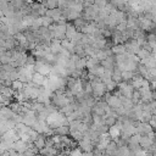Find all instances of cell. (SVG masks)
Wrapping results in <instances>:
<instances>
[{
  "label": "cell",
  "mask_w": 156,
  "mask_h": 156,
  "mask_svg": "<svg viewBox=\"0 0 156 156\" xmlns=\"http://www.w3.org/2000/svg\"><path fill=\"white\" fill-rule=\"evenodd\" d=\"M5 51H6V49H5L4 46H1V45H0V55H2V54H5Z\"/></svg>",
  "instance_id": "obj_21"
},
{
  "label": "cell",
  "mask_w": 156,
  "mask_h": 156,
  "mask_svg": "<svg viewBox=\"0 0 156 156\" xmlns=\"http://www.w3.org/2000/svg\"><path fill=\"white\" fill-rule=\"evenodd\" d=\"M46 16L51 17V18L54 20V22L56 23V22H58V20L62 17V12H61V10H60L58 7H56V9H48V10H46Z\"/></svg>",
  "instance_id": "obj_7"
},
{
  "label": "cell",
  "mask_w": 156,
  "mask_h": 156,
  "mask_svg": "<svg viewBox=\"0 0 156 156\" xmlns=\"http://www.w3.org/2000/svg\"><path fill=\"white\" fill-rule=\"evenodd\" d=\"M108 135L111 136V139L112 140H117L119 136H121V129L115 124V126H111L110 128H108Z\"/></svg>",
  "instance_id": "obj_11"
},
{
  "label": "cell",
  "mask_w": 156,
  "mask_h": 156,
  "mask_svg": "<svg viewBox=\"0 0 156 156\" xmlns=\"http://www.w3.org/2000/svg\"><path fill=\"white\" fill-rule=\"evenodd\" d=\"M111 50H112V52H113L115 55H119V54H126V52H127L124 44H116V45H113V46L111 48Z\"/></svg>",
  "instance_id": "obj_15"
},
{
  "label": "cell",
  "mask_w": 156,
  "mask_h": 156,
  "mask_svg": "<svg viewBox=\"0 0 156 156\" xmlns=\"http://www.w3.org/2000/svg\"><path fill=\"white\" fill-rule=\"evenodd\" d=\"M55 22H54V20L51 18V17H49V16H41V26H44V27H50L51 24H54Z\"/></svg>",
  "instance_id": "obj_20"
},
{
  "label": "cell",
  "mask_w": 156,
  "mask_h": 156,
  "mask_svg": "<svg viewBox=\"0 0 156 156\" xmlns=\"http://www.w3.org/2000/svg\"><path fill=\"white\" fill-rule=\"evenodd\" d=\"M71 23H72V24H73V26H74V27H76V28H77V29H78V30L80 32V30H82V29L84 28V26H85V24L88 23V21H87V20H85V18H84L83 16H80V17H78L77 20L72 21Z\"/></svg>",
  "instance_id": "obj_12"
},
{
  "label": "cell",
  "mask_w": 156,
  "mask_h": 156,
  "mask_svg": "<svg viewBox=\"0 0 156 156\" xmlns=\"http://www.w3.org/2000/svg\"><path fill=\"white\" fill-rule=\"evenodd\" d=\"M32 82H34L37 85H43L45 87L48 84V77L40 74L39 72H34L33 77H32Z\"/></svg>",
  "instance_id": "obj_6"
},
{
  "label": "cell",
  "mask_w": 156,
  "mask_h": 156,
  "mask_svg": "<svg viewBox=\"0 0 156 156\" xmlns=\"http://www.w3.org/2000/svg\"><path fill=\"white\" fill-rule=\"evenodd\" d=\"M78 147L83 152H90L94 150V145H93L90 138H85V136H83V139L78 141Z\"/></svg>",
  "instance_id": "obj_4"
},
{
  "label": "cell",
  "mask_w": 156,
  "mask_h": 156,
  "mask_svg": "<svg viewBox=\"0 0 156 156\" xmlns=\"http://www.w3.org/2000/svg\"><path fill=\"white\" fill-rule=\"evenodd\" d=\"M112 79H113L115 82H117L118 84L122 82V71H121L118 67H116V68L112 71Z\"/></svg>",
  "instance_id": "obj_16"
},
{
  "label": "cell",
  "mask_w": 156,
  "mask_h": 156,
  "mask_svg": "<svg viewBox=\"0 0 156 156\" xmlns=\"http://www.w3.org/2000/svg\"><path fill=\"white\" fill-rule=\"evenodd\" d=\"M43 4H44V6L46 9H56V7H58V1L57 0H44Z\"/></svg>",
  "instance_id": "obj_19"
},
{
  "label": "cell",
  "mask_w": 156,
  "mask_h": 156,
  "mask_svg": "<svg viewBox=\"0 0 156 156\" xmlns=\"http://www.w3.org/2000/svg\"><path fill=\"white\" fill-rule=\"evenodd\" d=\"M0 156H10V152H9V150H7V151H4V152H2Z\"/></svg>",
  "instance_id": "obj_22"
},
{
  "label": "cell",
  "mask_w": 156,
  "mask_h": 156,
  "mask_svg": "<svg viewBox=\"0 0 156 156\" xmlns=\"http://www.w3.org/2000/svg\"><path fill=\"white\" fill-rule=\"evenodd\" d=\"M34 69H35V72H39L40 74L48 77L51 73L52 66L49 65V63H46V62H44L43 60H37V62L34 65Z\"/></svg>",
  "instance_id": "obj_1"
},
{
  "label": "cell",
  "mask_w": 156,
  "mask_h": 156,
  "mask_svg": "<svg viewBox=\"0 0 156 156\" xmlns=\"http://www.w3.org/2000/svg\"><path fill=\"white\" fill-rule=\"evenodd\" d=\"M133 77H134V72H132V71H122V82H128V83H130L132 82V79H133Z\"/></svg>",
  "instance_id": "obj_17"
},
{
  "label": "cell",
  "mask_w": 156,
  "mask_h": 156,
  "mask_svg": "<svg viewBox=\"0 0 156 156\" xmlns=\"http://www.w3.org/2000/svg\"><path fill=\"white\" fill-rule=\"evenodd\" d=\"M78 32H79V30H78L71 22L67 23V29H66V38H67V39H69V40L72 41V40L76 38V35L78 34Z\"/></svg>",
  "instance_id": "obj_8"
},
{
  "label": "cell",
  "mask_w": 156,
  "mask_h": 156,
  "mask_svg": "<svg viewBox=\"0 0 156 156\" xmlns=\"http://www.w3.org/2000/svg\"><path fill=\"white\" fill-rule=\"evenodd\" d=\"M35 1H39V2H43L44 0H35Z\"/></svg>",
  "instance_id": "obj_23"
},
{
  "label": "cell",
  "mask_w": 156,
  "mask_h": 156,
  "mask_svg": "<svg viewBox=\"0 0 156 156\" xmlns=\"http://www.w3.org/2000/svg\"><path fill=\"white\" fill-rule=\"evenodd\" d=\"M54 134L58 135H69V126L68 124H62L57 128L54 129Z\"/></svg>",
  "instance_id": "obj_14"
},
{
  "label": "cell",
  "mask_w": 156,
  "mask_h": 156,
  "mask_svg": "<svg viewBox=\"0 0 156 156\" xmlns=\"http://www.w3.org/2000/svg\"><path fill=\"white\" fill-rule=\"evenodd\" d=\"M29 145H30V144H28V143H26V141H23V140L20 139V140L12 143L11 149H13V150H16V151H18V152H24V151L29 147Z\"/></svg>",
  "instance_id": "obj_5"
},
{
  "label": "cell",
  "mask_w": 156,
  "mask_h": 156,
  "mask_svg": "<svg viewBox=\"0 0 156 156\" xmlns=\"http://www.w3.org/2000/svg\"><path fill=\"white\" fill-rule=\"evenodd\" d=\"M139 144H140V146H141V149H143V150L147 151V150L150 149L151 144H152V139H151L147 134H146V135H140Z\"/></svg>",
  "instance_id": "obj_9"
},
{
  "label": "cell",
  "mask_w": 156,
  "mask_h": 156,
  "mask_svg": "<svg viewBox=\"0 0 156 156\" xmlns=\"http://www.w3.org/2000/svg\"><path fill=\"white\" fill-rule=\"evenodd\" d=\"M33 145L37 147V149H43V147H45V145H46V135H44V134H39L38 135V138L33 141Z\"/></svg>",
  "instance_id": "obj_10"
},
{
  "label": "cell",
  "mask_w": 156,
  "mask_h": 156,
  "mask_svg": "<svg viewBox=\"0 0 156 156\" xmlns=\"http://www.w3.org/2000/svg\"><path fill=\"white\" fill-rule=\"evenodd\" d=\"M0 93L7 98H15V90L11 87H6L4 84H0Z\"/></svg>",
  "instance_id": "obj_13"
},
{
  "label": "cell",
  "mask_w": 156,
  "mask_h": 156,
  "mask_svg": "<svg viewBox=\"0 0 156 156\" xmlns=\"http://www.w3.org/2000/svg\"><path fill=\"white\" fill-rule=\"evenodd\" d=\"M118 90H119L121 95L132 99V95H133V91H134V87L128 82H121L118 84Z\"/></svg>",
  "instance_id": "obj_3"
},
{
  "label": "cell",
  "mask_w": 156,
  "mask_h": 156,
  "mask_svg": "<svg viewBox=\"0 0 156 156\" xmlns=\"http://www.w3.org/2000/svg\"><path fill=\"white\" fill-rule=\"evenodd\" d=\"M91 87H93V95H94L95 99L104 98L105 94L107 93V88H106L105 83H102L101 80H99V82L91 84Z\"/></svg>",
  "instance_id": "obj_2"
},
{
  "label": "cell",
  "mask_w": 156,
  "mask_h": 156,
  "mask_svg": "<svg viewBox=\"0 0 156 156\" xmlns=\"http://www.w3.org/2000/svg\"><path fill=\"white\" fill-rule=\"evenodd\" d=\"M11 88H12L15 91H22V90H23V88H24V83H22V82H21V80H18V79L12 80Z\"/></svg>",
  "instance_id": "obj_18"
}]
</instances>
